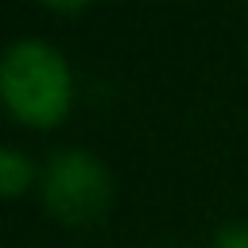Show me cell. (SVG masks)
Returning a JSON list of instances; mask_svg holds the SVG:
<instances>
[{
  "label": "cell",
  "instance_id": "obj_4",
  "mask_svg": "<svg viewBox=\"0 0 248 248\" xmlns=\"http://www.w3.org/2000/svg\"><path fill=\"white\" fill-rule=\"evenodd\" d=\"M213 248H248V225H232V229H221Z\"/></svg>",
  "mask_w": 248,
  "mask_h": 248
},
{
  "label": "cell",
  "instance_id": "obj_3",
  "mask_svg": "<svg viewBox=\"0 0 248 248\" xmlns=\"http://www.w3.org/2000/svg\"><path fill=\"white\" fill-rule=\"evenodd\" d=\"M31 178H35V167L23 159V151L4 147V151H0V190H4V198L23 194V190L31 186Z\"/></svg>",
  "mask_w": 248,
  "mask_h": 248
},
{
  "label": "cell",
  "instance_id": "obj_1",
  "mask_svg": "<svg viewBox=\"0 0 248 248\" xmlns=\"http://www.w3.org/2000/svg\"><path fill=\"white\" fill-rule=\"evenodd\" d=\"M4 105L31 128H50L66 116L74 97V78L66 58L43 39H19L0 62Z\"/></svg>",
  "mask_w": 248,
  "mask_h": 248
},
{
  "label": "cell",
  "instance_id": "obj_2",
  "mask_svg": "<svg viewBox=\"0 0 248 248\" xmlns=\"http://www.w3.org/2000/svg\"><path fill=\"white\" fill-rule=\"evenodd\" d=\"M108 170L89 151H58L43 174V202L66 225H89L108 209Z\"/></svg>",
  "mask_w": 248,
  "mask_h": 248
}]
</instances>
